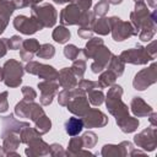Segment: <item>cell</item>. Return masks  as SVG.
<instances>
[{"label": "cell", "instance_id": "obj_3", "mask_svg": "<svg viewBox=\"0 0 157 157\" xmlns=\"http://www.w3.org/2000/svg\"><path fill=\"white\" fill-rule=\"evenodd\" d=\"M71 99L66 104L67 110L74 113L75 115L83 117L87 110L90 109V103L86 98V92L81 90L80 87L77 88H71Z\"/></svg>", "mask_w": 157, "mask_h": 157}, {"label": "cell", "instance_id": "obj_52", "mask_svg": "<svg viewBox=\"0 0 157 157\" xmlns=\"http://www.w3.org/2000/svg\"><path fill=\"white\" fill-rule=\"evenodd\" d=\"M40 1H43V0H25V2H26V7L27 6H34V5H38Z\"/></svg>", "mask_w": 157, "mask_h": 157}, {"label": "cell", "instance_id": "obj_21", "mask_svg": "<svg viewBox=\"0 0 157 157\" xmlns=\"http://www.w3.org/2000/svg\"><path fill=\"white\" fill-rule=\"evenodd\" d=\"M2 140H4V152L5 155H16V150L20 144V137L15 132H6L2 134Z\"/></svg>", "mask_w": 157, "mask_h": 157}, {"label": "cell", "instance_id": "obj_49", "mask_svg": "<svg viewBox=\"0 0 157 157\" xmlns=\"http://www.w3.org/2000/svg\"><path fill=\"white\" fill-rule=\"evenodd\" d=\"M6 42H5V38L4 39H0V58H2L5 54H6Z\"/></svg>", "mask_w": 157, "mask_h": 157}, {"label": "cell", "instance_id": "obj_28", "mask_svg": "<svg viewBox=\"0 0 157 157\" xmlns=\"http://www.w3.org/2000/svg\"><path fill=\"white\" fill-rule=\"evenodd\" d=\"M124 64H125V63H124L119 56L112 55V58H110V60H109V63H108V69H109L110 71H113L117 76H121L123 72H124Z\"/></svg>", "mask_w": 157, "mask_h": 157}, {"label": "cell", "instance_id": "obj_53", "mask_svg": "<svg viewBox=\"0 0 157 157\" xmlns=\"http://www.w3.org/2000/svg\"><path fill=\"white\" fill-rule=\"evenodd\" d=\"M155 118H156V113H155V112H152V113L150 114V118H148V119H150V121H151L152 126H155V128H156V119H155Z\"/></svg>", "mask_w": 157, "mask_h": 157}, {"label": "cell", "instance_id": "obj_25", "mask_svg": "<svg viewBox=\"0 0 157 157\" xmlns=\"http://www.w3.org/2000/svg\"><path fill=\"white\" fill-rule=\"evenodd\" d=\"M93 32L101 34V36H105L110 32V22H109V18L107 17H102V18H98L97 21H94L93 23Z\"/></svg>", "mask_w": 157, "mask_h": 157}, {"label": "cell", "instance_id": "obj_4", "mask_svg": "<svg viewBox=\"0 0 157 157\" xmlns=\"http://www.w3.org/2000/svg\"><path fill=\"white\" fill-rule=\"evenodd\" d=\"M32 17L42 23L43 27H53L56 22V11L50 4H42L32 6Z\"/></svg>", "mask_w": 157, "mask_h": 157}, {"label": "cell", "instance_id": "obj_2", "mask_svg": "<svg viewBox=\"0 0 157 157\" xmlns=\"http://www.w3.org/2000/svg\"><path fill=\"white\" fill-rule=\"evenodd\" d=\"M23 72L25 70L21 63L15 59H10L2 66V81L7 87H17L22 82Z\"/></svg>", "mask_w": 157, "mask_h": 157}, {"label": "cell", "instance_id": "obj_31", "mask_svg": "<svg viewBox=\"0 0 157 157\" xmlns=\"http://www.w3.org/2000/svg\"><path fill=\"white\" fill-rule=\"evenodd\" d=\"M115 78H117V75H115L113 71H110V70L108 69L107 71H104V72L99 76V78H98V83L101 85L102 88H104V87H109V86L114 85Z\"/></svg>", "mask_w": 157, "mask_h": 157}, {"label": "cell", "instance_id": "obj_39", "mask_svg": "<svg viewBox=\"0 0 157 157\" xmlns=\"http://www.w3.org/2000/svg\"><path fill=\"white\" fill-rule=\"evenodd\" d=\"M77 86L85 92H90L94 88H102L98 81H91V80H81L80 82H77Z\"/></svg>", "mask_w": 157, "mask_h": 157}, {"label": "cell", "instance_id": "obj_43", "mask_svg": "<svg viewBox=\"0 0 157 157\" xmlns=\"http://www.w3.org/2000/svg\"><path fill=\"white\" fill-rule=\"evenodd\" d=\"M70 99H71V92H70V90H63L59 93V96H58L59 104H61V105H66Z\"/></svg>", "mask_w": 157, "mask_h": 157}, {"label": "cell", "instance_id": "obj_29", "mask_svg": "<svg viewBox=\"0 0 157 157\" xmlns=\"http://www.w3.org/2000/svg\"><path fill=\"white\" fill-rule=\"evenodd\" d=\"M34 123H36V128H34V129H36L40 135L48 132V131L50 130V128H52V121H50V119H49L45 114H43L40 118H38Z\"/></svg>", "mask_w": 157, "mask_h": 157}, {"label": "cell", "instance_id": "obj_48", "mask_svg": "<svg viewBox=\"0 0 157 157\" xmlns=\"http://www.w3.org/2000/svg\"><path fill=\"white\" fill-rule=\"evenodd\" d=\"M156 45H157V43L153 40V42H151L147 47H146V52L148 53V55L152 58V60L156 58V53H157V49H156Z\"/></svg>", "mask_w": 157, "mask_h": 157}, {"label": "cell", "instance_id": "obj_46", "mask_svg": "<svg viewBox=\"0 0 157 157\" xmlns=\"http://www.w3.org/2000/svg\"><path fill=\"white\" fill-rule=\"evenodd\" d=\"M78 36L83 39H88L92 37V33H93V29L92 27H80V29L77 31Z\"/></svg>", "mask_w": 157, "mask_h": 157}, {"label": "cell", "instance_id": "obj_41", "mask_svg": "<svg viewBox=\"0 0 157 157\" xmlns=\"http://www.w3.org/2000/svg\"><path fill=\"white\" fill-rule=\"evenodd\" d=\"M5 42H6V47L7 49H20L21 45H22V38L20 36H12L11 39L9 38H5Z\"/></svg>", "mask_w": 157, "mask_h": 157}, {"label": "cell", "instance_id": "obj_56", "mask_svg": "<svg viewBox=\"0 0 157 157\" xmlns=\"http://www.w3.org/2000/svg\"><path fill=\"white\" fill-rule=\"evenodd\" d=\"M109 4H113V5H118V4H120L123 0H107Z\"/></svg>", "mask_w": 157, "mask_h": 157}, {"label": "cell", "instance_id": "obj_7", "mask_svg": "<svg viewBox=\"0 0 157 157\" xmlns=\"http://www.w3.org/2000/svg\"><path fill=\"white\" fill-rule=\"evenodd\" d=\"M26 71L32 74V75H37L43 80H52V81H56L58 80V75L59 72L50 65H45V64H40L37 61H29L26 65Z\"/></svg>", "mask_w": 157, "mask_h": 157}, {"label": "cell", "instance_id": "obj_36", "mask_svg": "<svg viewBox=\"0 0 157 157\" xmlns=\"http://www.w3.org/2000/svg\"><path fill=\"white\" fill-rule=\"evenodd\" d=\"M87 93H88V99L93 105H101L103 103L104 94H103V92L101 90L98 91V88H94V90H92V91H90Z\"/></svg>", "mask_w": 157, "mask_h": 157}, {"label": "cell", "instance_id": "obj_38", "mask_svg": "<svg viewBox=\"0 0 157 157\" xmlns=\"http://www.w3.org/2000/svg\"><path fill=\"white\" fill-rule=\"evenodd\" d=\"M109 10V2L107 0H101L96 6H94V10H93V15L94 16H98V17H103Z\"/></svg>", "mask_w": 157, "mask_h": 157}, {"label": "cell", "instance_id": "obj_45", "mask_svg": "<svg viewBox=\"0 0 157 157\" xmlns=\"http://www.w3.org/2000/svg\"><path fill=\"white\" fill-rule=\"evenodd\" d=\"M9 109V103H7V92L0 93V113H5Z\"/></svg>", "mask_w": 157, "mask_h": 157}, {"label": "cell", "instance_id": "obj_20", "mask_svg": "<svg viewBox=\"0 0 157 157\" xmlns=\"http://www.w3.org/2000/svg\"><path fill=\"white\" fill-rule=\"evenodd\" d=\"M130 107L135 117H148L153 112L152 108L141 97H134Z\"/></svg>", "mask_w": 157, "mask_h": 157}, {"label": "cell", "instance_id": "obj_16", "mask_svg": "<svg viewBox=\"0 0 157 157\" xmlns=\"http://www.w3.org/2000/svg\"><path fill=\"white\" fill-rule=\"evenodd\" d=\"M40 44L38 43L37 39L34 38H31V39H26L22 42V45H21V50H20V56L22 60L25 61H31L33 55L38 52Z\"/></svg>", "mask_w": 157, "mask_h": 157}, {"label": "cell", "instance_id": "obj_54", "mask_svg": "<svg viewBox=\"0 0 157 157\" xmlns=\"http://www.w3.org/2000/svg\"><path fill=\"white\" fill-rule=\"evenodd\" d=\"M56 4H65V2H74L75 0H53Z\"/></svg>", "mask_w": 157, "mask_h": 157}, {"label": "cell", "instance_id": "obj_18", "mask_svg": "<svg viewBox=\"0 0 157 157\" xmlns=\"http://www.w3.org/2000/svg\"><path fill=\"white\" fill-rule=\"evenodd\" d=\"M49 153V145H47L40 136L32 140L28 144V148H26V155L27 156H43Z\"/></svg>", "mask_w": 157, "mask_h": 157}, {"label": "cell", "instance_id": "obj_24", "mask_svg": "<svg viewBox=\"0 0 157 157\" xmlns=\"http://www.w3.org/2000/svg\"><path fill=\"white\" fill-rule=\"evenodd\" d=\"M102 45H103V40H102L101 38H98V37H96V38H90V40L87 42L86 47L82 49V53H83L85 58H86V59L92 58V56L94 55V53H96Z\"/></svg>", "mask_w": 157, "mask_h": 157}, {"label": "cell", "instance_id": "obj_15", "mask_svg": "<svg viewBox=\"0 0 157 157\" xmlns=\"http://www.w3.org/2000/svg\"><path fill=\"white\" fill-rule=\"evenodd\" d=\"M134 147L129 141H123L119 145H104L102 148V156H126L131 155Z\"/></svg>", "mask_w": 157, "mask_h": 157}, {"label": "cell", "instance_id": "obj_1", "mask_svg": "<svg viewBox=\"0 0 157 157\" xmlns=\"http://www.w3.org/2000/svg\"><path fill=\"white\" fill-rule=\"evenodd\" d=\"M123 96V88L119 85H112L107 93L105 103L109 113L115 117V120H119L121 118H125L129 115L128 105L121 101Z\"/></svg>", "mask_w": 157, "mask_h": 157}, {"label": "cell", "instance_id": "obj_35", "mask_svg": "<svg viewBox=\"0 0 157 157\" xmlns=\"http://www.w3.org/2000/svg\"><path fill=\"white\" fill-rule=\"evenodd\" d=\"M83 147V142L81 137H72L69 142V148H67V155H77L81 148Z\"/></svg>", "mask_w": 157, "mask_h": 157}, {"label": "cell", "instance_id": "obj_34", "mask_svg": "<svg viewBox=\"0 0 157 157\" xmlns=\"http://www.w3.org/2000/svg\"><path fill=\"white\" fill-rule=\"evenodd\" d=\"M71 70H72V72L75 74L76 77L82 78L83 77V74L86 71V61H85V59H77V60L75 59L74 60V64L71 66Z\"/></svg>", "mask_w": 157, "mask_h": 157}, {"label": "cell", "instance_id": "obj_50", "mask_svg": "<svg viewBox=\"0 0 157 157\" xmlns=\"http://www.w3.org/2000/svg\"><path fill=\"white\" fill-rule=\"evenodd\" d=\"M11 2L13 4L15 9H23V7H26L25 0H11Z\"/></svg>", "mask_w": 157, "mask_h": 157}, {"label": "cell", "instance_id": "obj_47", "mask_svg": "<svg viewBox=\"0 0 157 157\" xmlns=\"http://www.w3.org/2000/svg\"><path fill=\"white\" fill-rule=\"evenodd\" d=\"M76 5L80 9V11H88L91 5H92V0H76Z\"/></svg>", "mask_w": 157, "mask_h": 157}, {"label": "cell", "instance_id": "obj_17", "mask_svg": "<svg viewBox=\"0 0 157 157\" xmlns=\"http://www.w3.org/2000/svg\"><path fill=\"white\" fill-rule=\"evenodd\" d=\"M58 81H59V85L64 90H71L77 86V80H76V76L72 72L71 67L61 69L58 75Z\"/></svg>", "mask_w": 157, "mask_h": 157}, {"label": "cell", "instance_id": "obj_55", "mask_svg": "<svg viewBox=\"0 0 157 157\" xmlns=\"http://www.w3.org/2000/svg\"><path fill=\"white\" fill-rule=\"evenodd\" d=\"M147 4L151 6V7H156V0H147Z\"/></svg>", "mask_w": 157, "mask_h": 157}, {"label": "cell", "instance_id": "obj_8", "mask_svg": "<svg viewBox=\"0 0 157 157\" xmlns=\"http://www.w3.org/2000/svg\"><path fill=\"white\" fill-rule=\"evenodd\" d=\"M119 58L124 61V63H130V64H135V65H140V64H146L147 61L152 60V58L148 55V53L146 52V48L137 45L136 48L132 49H128L124 50Z\"/></svg>", "mask_w": 157, "mask_h": 157}, {"label": "cell", "instance_id": "obj_26", "mask_svg": "<svg viewBox=\"0 0 157 157\" xmlns=\"http://www.w3.org/2000/svg\"><path fill=\"white\" fill-rule=\"evenodd\" d=\"M70 31L65 27V26H59V27H56L54 31H53V34H52V37H53V39L55 40V42H58V43H60V44H64V43H66L69 39H70Z\"/></svg>", "mask_w": 157, "mask_h": 157}, {"label": "cell", "instance_id": "obj_19", "mask_svg": "<svg viewBox=\"0 0 157 157\" xmlns=\"http://www.w3.org/2000/svg\"><path fill=\"white\" fill-rule=\"evenodd\" d=\"M2 125H4V130H2V134H6V132H15V134H20V131L25 128V126H28L29 124L28 123H22V121H18L13 118L12 114L7 115V117H4L2 118Z\"/></svg>", "mask_w": 157, "mask_h": 157}, {"label": "cell", "instance_id": "obj_30", "mask_svg": "<svg viewBox=\"0 0 157 157\" xmlns=\"http://www.w3.org/2000/svg\"><path fill=\"white\" fill-rule=\"evenodd\" d=\"M31 105H32V102H27V101L22 99L21 102H18L16 104V107H15V114L18 115L20 118H29Z\"/></svg>", "mask_w": 157, "mask_h": 157}, {"label": "cell", "instance_id": "obj_44", "mask_svg": "<svg viewBox=\"0 0 157 157\" xmlns=\"http://www.w3.org/2000/svg\"><path fill=\"white\" fill-rule=\"evenodd\" d=\"M49 153H50L52 156H58V155L64 156V155H66V152L63 150V147H61L59 144H52V145L49 146Z\"/></svg>", "mask_w": 157, "mask_h": 157}, {"label": "cell", "instance_id": "obj_33", "mask_svg": "<svg viewBox=\"0 0 157 157\" xmlns=\"http://www.w3.org/2000/svg\"><path fill=\"white\" fill-rule=\"evenodd\" d=\"M36 54L40 59H52L54 56V54H55V49H54V47L52 44L45 43V44H42L39 47V49H38V52Z\"/></svg>", "mask_w": 157, "mask_h": 157}, {"label": "cell", "instance_id": "obj_10", "mask_svg": "<svg viewBox=\"0 0 157 157\" xmlns=\"http://www.w3.org/2000/svg\"><path fill=\"white\" fill-rule=\"evenodd\" d=\"M156 136H157L156 128L151 126V128L142 130L140 134L135 135L134 141L139 147H141L146 151H153L156 148V145H157V137Z\"/></svg>", "mask_w": 157, "mask_h": 157}, {"label": "cell", "instance_id": "obj_40", "mask_svg": "<svg viewBox=\"0 0 157 157\" xmlns=\"http://www.w3.org/2000/svg\"><path fill=\"white\" fill-rule=\"evenodd\" d=\"M80 53H81V50H80L76 45H74V44H69V45H66V47L64 48V55H65L69 60H75V59H77V56H78Z\"/></svg>", "mask_w": 157, "mask_h": 157}, {"label": "cell", "instance_id": "obj_11", "mask_svg": "<svg viewBox=\"0 0 157 157\" xmlns=\"http://www.w3.org/2000/svg\"><path fill=\"white\" fill-rule=\"evenodd\" d=\"M112 52L104 47V44L94 53V55L92 56L94 59V61L92 63L91 65V69H92V72L94 74H98V72H102L107 66H108V63L112 58Z\"/></svg>", "mask_w": 157, "mask_h": 157}, {"label": "cell", "instance_id": "obj_14", "mask_svg": "<svg viewBox=\"0 0 157 157\" xmlns=\"http://www.w3.org/2000/svg\"><path fill=\"white\" fill-rule=\"evenodd\" d=\"M81 11L77 7L76 4L71 2L66 7H64L60 12V22L63 26H71V25H77L80 20Z\"/></svg>", "mask_w": 157, "mask_h": 157}, {"label": "cell", "instance_id": "obj_58", "mask_svg": "<svg viewBox=\"0 0 157 157\" xmlns=\"http://www.w3.org/2000/svg\"><path fill=\"white\" fill-rule=\"evenodd\" d=\"M135 1H144V0H135Z\"/></svg>", "mask_w": 157, "mask_h": 157}, {"label": "cell", "instance_id": "obj_51", "mask_svg": "<svg viewBox=\"0 0 157 157\" xmlns=\"http://www.w3.org/2000/svg\"><path fill=\"white\" fill-rule=\"evenodd\" d=\"M7 23H9V21H6L5 18H2V17L0 16V34H1V33L5 31V28H6Z\"/></svg>", "mask_w": 157, "mask_h": 157}, {"label": "cell", "instance_id": "obj_12", "mask_svg": "<svg viewBox=\"0 0 157 157\" xmlns=\"http://www.w3.org/2000/svg\"><path fill=\"white\" fill-rule=\"evenodd\" d=\"M38 88L40 91V103L43 105H49L53 102V98L59 88V82L52 80H44L38 83Z\"/></svg>", "mask_w": 157, "mask_h": 157}, {"label": "cell", "instance_id": "obj_27", "mask_svg": "<svg viewBox=\"0 0 157 157\" xmlns=\"http://www.w3.org/2000/svg\"><path fill=\"white\" fill-rule=\"evenodd\" d=\"M40 136V134L36 130V129H33V128H29V125L28 126H25L21 131H20V141L21 142H23V144H29L32 140H34V139H37V137H39Z\"/></svg>", "mask_w": 157, "mask_h": 157}, {"label": "cell", "instance_id": "obj_42", "mask_svg": "<svg viewBox=\"0 0 157 157\" xmlns=\"http://www.w3.org/2000/svg\"><path fill=\"white\" fill-rule=\"evenodd\" d=\"M22 94H23V99L27 101V102H33L36 96H37L36 91L32 87H28V86L22 87Z\"/></svg>", "mask_w": 157, "mask_h": 157}, {"label": "cell", "instance_id": "obj_23", "mask_svg": "<svg viewBox=\"0 0 157 157\" xmlns=\"http://www.w3.org/2000/svg\"><path fill=\"white\" fill-rule=\"evenodd\" d=\"M118 126L120 128V130L123 132H132L137 129L139 126V120L136 118H132L130 115L125 117V118H121L119 120H115Z\"/></svg>", "mask_w": 157, "mask_h": 157}, {"label": "cell", "instance_id": "obj_22", "mask_svg": "<svg viewBox=\"0 0 157 157\" xmlns=\"http://www.w3.org/2000/svg\"><path fill=\"white\" fill-rule=\"evenodd\" d=\"M82 129H83V121L80 117L78 118L72 117L65 121V131L70 136H76L77 134L81 132Z\"/></svg>", "mask_w": 157, "mask_h": 157}, {"label": "cell", "instance_id": "obj_57", "mask_svg": "<svg viewBox=\"0 0 157 157\" xmlns=\"http://www.w3.org/2000/svg\"><path fill=\"white\" fill-rule=\"evenodd\" d=\"M0 155H5V152H2V151H1V146H0Z\"/></svg>", "mask_w": 157, "mask_h": 157}, {"label": "cell", "instance_id": "obj_37", "mask_svg": "<svg viewBox=\"0 0 157 157\" xmlns=\"http://www.w3.org/2000/svg\"><path fill=\"white\" fill-rule=\"evenodd\" d=\"M81 139H82V142H83V147H87V148H92L97 142V135L92 131L85 132L81 136Z\"/></svg>", "mask_w": 157, "mask_h": 157}, {"label": "cell", "instance_id": "obj_32", "mask_svg": "<svg viewBox=\"0 0 157 157\" xmlns=\"http://www.w3.org/2000/svg\"><path fill=\"white\" fill-rule=\"evenodd\" d=\"M15 11V6L11 1L7 0H0V16L2 18H5L6 21H9L10 16L12 15V12Z\"/></svg>", "mask_w": 157, "mask_h": 157}, {"label": "cell", "instance_id": "obj_5", "mask_svg": "<svg viewBox=\"0 0 157 157\" xmlns=\"http://www.w3.org/2000/svg\"><path fill=\"white\" fill-rule=\"evenodd\" d=\"M110 22V31L113 34V39L117 42H121L131 36H136L135 28L130 22H124L119 17H109Z\"/></svg>", "mask_w": 157, "mask_h": 157}, {"label": "cell", "instance_id": "obj_13", "mask_svg": "<svg viewBox=\"0 0 157 157\" xmlns=\"http://www.w3.org/2000/svg\"><path fill=\"white\" fill-rule=\"evenodd\" d=\"M82 121L83 126L86 128H102L108 123V117L101 110L93 108L87 110V113L83 115Z\"/></svg>", "mask_w": 157, "mask_h": 157}, {"label": "cell", "instance_id": "obj_9", "mask_svg": "<svg viewBox=\"0 0 157 157\" xmlns=\"http://www.w3.org/2000/svg\"><path fill=\"white\" fill-rule=\"evenodd\" d=\"M13 26L15 28L23 33V34H33L37 31H40L44 28L39 21H37L34 17H27L23 15H18L13 20Z\"/></svg>", "mask_w": 157, "mask_h": 157}, {"label": "cell", "instance_id": "obj_6", "mask_svg": "<svg viewBox=\"0 0 157 157\" xmlns=\"http://www.w3.org/2000/svg\"><path fill=\"white\" fill-rule=\"evenodd\" d=\"M156 80H157V72H156V64L153 63L150 67L144 69L135 75L132 86L137 91H144L148 86L153 85L156 82Z\"/></svg>", "mask_w": 157, "mask_h": 157}]
</instances>
